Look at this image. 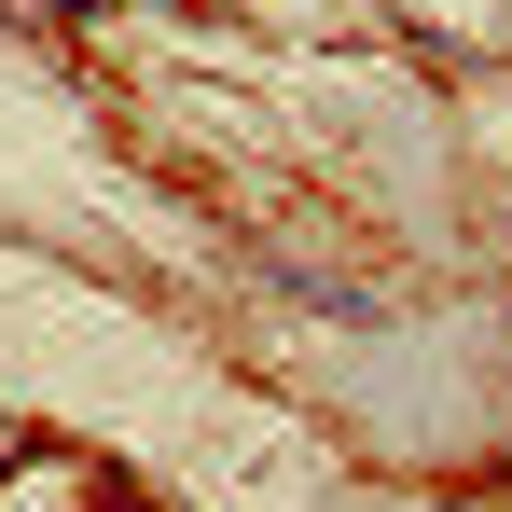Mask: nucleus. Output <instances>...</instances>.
Segmentation results:
<instances>
[{
  "label": "nucleus",
  "mask_w": 512,
  "mask_h": 512,
  "mask_svg": "<svg viewBox=\"0 0 512 512\" xmlns=\"http://www.w3.org/2000/svg\"><path fill=\"white\" fill-rule=\"evenodd\" d=\"M0 457H14V443H0Z\"/></svg>",
  "instance_id": "f257e3e1"
}]
</instances>
